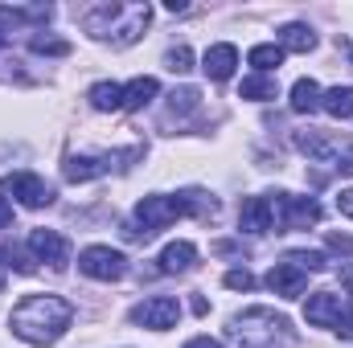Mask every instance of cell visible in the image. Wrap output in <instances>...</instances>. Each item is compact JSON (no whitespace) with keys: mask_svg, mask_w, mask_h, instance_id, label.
I'll return each mask as SVG.
<instances>
[{"mask_svg":"<svg viewBox=\"0 0 353 348\" xmlns=\"http://www.w3.org/2000/svg\"><path fill=\"white\" fill-rule=\"evenodd\" d=\"M279 87H275V78L271 74H251V78H243V87H239V98H255V102H267V98H275Z\"/></svg>","mask_w":353,"mask_h":348,"instance_id":"ffe728a7","label":"cell"},{"mask_svg":"<svg viewBox=\"0 0 353 348\" xmlns=\"http://www.w3.org/2000/svg\"><path fill=\"white\" fill-rule=\"evenodd\" d=\"M79 270L87 279H99V283H115V279L128 274V259L119 250H111V246H87L79 254Z\"/></svg>","mask_w":353,"mask_h":348,"instance_id":"5b68a950","label":"cell"},{"mask_svg":"<svg viewBox=\"0 0 353 348\" xmlns=\"http://www.w3.org/2000/svg\"><path fill=\"white\" fill-rule=\"evenodd\" d=\"M0 287H4V262H0Z\"/></svg>","mask_w":353,"mask_h":348,"instance_id":"e575fe53","label":"cell"},{"mask_svg":"<svg viewBox=\"0 0 353 348\" xmlns=\"http://www.w3.org/2000/svg\"><path fill=\"white\" fill-rule=\"evenodd\" d=\"M279 50H283V54H308V50H316V33H312L308 25L292 21V25L279 29Z\"/></svg>","mask_w":353,"mask_h":348,"instance_id":"9a60e30c","label":"cell"},{"mask_svg":"<svg viewBox=\"0 0 353 348\" xmlns=\"http://www.w3.org/2000/svg\"><path fill=\"white\" fill-rule=\"evenodd\" d=\"M292 111H296V115L321 111V83H316V78H300V83L292 87Z\"/></svg>","mask_w":353,"mask_h":348,"instance_id":"e0dca14e","label":"cell"},{"mask_svg":"<svg viewBox=\"0 0 353 348\" xmlns=\"http://www.w3.org/2000/svg\"><path fill=\"white\" fill-rule=\"evenodd\" d=\"M193 262H197V246L193 242H169L161 250V270L165 274H185Z\"/></svg>","mask_w":353,"mask_h":348,"instance_id":"5bb4252c","label":"cell"},{"mask_svg":"<svg viewBox=\"0 0 353 348\" xmlns=\"http://www.w3.org/2000/svg\"><path fill=\"white\" fill-rule=\"evenodd\" d=\"M271 217H275V230L279 234H292V230H308L321 221V205L312 197H292V193H275L271 201Z\"/></svg>","mask_w":353,"mask_h":348,"instance_id":"3957f363","label":"cell"},{"mask_svg":"<svg viewBox=\"0 0 353 348\" xmlns=\"http://www.w3.org/2000/svg\"><path fill=\"white\" fill-rule=\"evenodd\" d=\"M87 98L94 111H123V87H115V83H94Z\"/></svg>","mask_w":353,"mask_h":348,"instance_id":"ac0fdd59","label":"cell"},{"mask_svg":"<svg viewBox=\"0 0 353 348\" xmlns=\"http://www.w3.org/2000/svg\"><path fill=\"white\" fill-rule=\"evenodd\" d=\"M176 217H185V201H181V197H161V193H152V197H144V201L136 205V221L144 226V238H152L157 230L173 226Z\"/></svg>","mask_w":353,"mask_h":348,"instance_id":"277c9868","label":"cell"},{"mask_svg":"<svg viewBox=\"0 0 353 348\" xmlns=\"http://www.w3.org/2000/svg\"><path fill=\"white\" fill-rule=\"evenodd\" d=\"M70 324H74V307L62 295H25L8 316L12 336H21L33 348H50L54 340H62Z\"/></svg>","mask_w":353,"mask_h":348,"instance_id":"6da1fadb","label":"cell"},{"mask_svg":"<svg viewBox=\"0 0 353 348\" xmlns=\"http://www.w3.org/2000/svg\"><path fill=\"white\" fill-rule=\"evenodd\" d=\"M29 45H33V54H50V58H66V54H70V41H62V37H46V33H37Z\"/></svg>","mask_w":353,"mask_h":348,"instance_id":"cb8c5ba5","label":"cell"},{"mask_svg":"<svg viewBox=\"0 0 353 348\" xmlns=\"http://www.w3.org/2000/svg\"><path fill=\"white\" fill-rule=\"evenodd\" d=\"M234 66H239V50L234 45H210L205 50V58H201V70H205V78H214V83H226L230 74H234Z\"/></svg>","mask_w":353,"mask_h":348,"instance_id":"4fadbf2b","label":"cell"},{"mask_svg":"<svg viewBox=\"0 0 353 348\" xmlns=\"http://www.w3.org/2000/svg\"><path fill=\"white\" fill-rule=\"evenodd\" d=\"M321 107L333 115V119H350L353 115V87H333L321 94Z\"/></svg>","mask_w":353,"mask_h":348,"instance_id":"d6986e66","label":"cell"},{"mask_svg":"<svg viewBox=\"0 0 353 348\" xmlns=\"http://www.w3.org/2000/svg\"><path fill=\"white\" fill-rule=\"evenodd\" d=\"M337 209H341L345 217H353V188H341V193H337Z\"/></svg>","mask_w":353,"mask_h":348,"instance_id":"4dcf8cb0","label":"cell"},{"mask_svg":"<svg viewBox=\"0 0 353 348\" xmlns=\"http://www.w3.org/2000/svg\"><path fill=\"white\" fill-rule=\"evenodd\" d=\"M165 66H169L173 74H189V70H193V54H189V45H173V50L165 54Z\"/></svg>","mask_w":353,"mask_h":348,"instance_id":"d4e9b609","label":"cell"},{"mask_svg":"<svg viewBox=\"0 0 353 348\" xmlns=\"http://www.w3.org/2000/svg\"><path fill=\"white\" fill-rule=\"evenodd\" d=\"M230 291H251L255 287V274L247 270V266H239V270H226V279H222Z\"/></svg>","mask_w":353,"mask_h":348,"instance_id":"4316f807","label":"cell"},{"mask_svg":"<svg viewBox=\"0 0 353 348\" xmlns=\"http://www.w3.org/2000/svg\"><path fill=\"white\" fill-rule=\"evenodd\" d=\"M0 193H12L25 209H46V205L54 201V188L33 173H8L4 184H0Z\"/></svg>","mask_w":353,"mask_h":348,"instance_id":"52a82bcc","label":"cell"},{"mask_svg":"<svg viewBox=\"0 0 353 348\" xmlns=\"http://www.w3.org/2000/svg\"><path fill=\"white\" fill-rule=\"evenodd\" d=\"M267 287L275 291V295H283V299H296V295H304V287H308V274L300 270V266H292V262H275L271 270H267Z\"/></svg>","mask_w":353,"mask_h":348,"instance_id":"8fae6325","label":"cell"},{"mask_svg":"<svg viewBox=\"0 0 353 348\" xmlns=\"http://www.w3.org/2000/svg\"><path fill=\"white\" fill-rule=\"evenodd\" d=\"M333 160H337L333 168H337V173H341V176H353V148H345V152H337Z\"/></svg>","mask_w":353,"mask_h":348,"instance_id":"f1b7e54d","label":"cell"},{"mask_svg":"<svg viewBox=\"0 0 353 348\" xmlns=\"http://www.w3.org/2000/svg\"><path fill=\"white\" fill-rule=\"evenodd\" d=\"M157 94H161V83L144 74V78H136V83H128V87H123V111H144Z\"/></svg>","mask_w":353,"mask_h":348,"instance_id":"2e32d148","label":"cell"},{"mask_svg":"<svg viewBox=\"0 0 353 348\" xmlns=\"http://www.w3.org/2000/svg\"><path fill=\"white\" fill-rule=\"evenodd\" d=\"M341 312H345V303H341V295H333V291H316V295H308V303H304V320H308L312 328H337Z\"/></svg>","mask_w":353,"mask_h":348,"instance_id":"30bf717a","label":"cell"},{"mask_svg":"<svg viewBox=\"0 0 353 348\" xmlns=\"http://www.w3.org/2000/svg\"><path fill=\"white\" fill-rule=\"evenodd\" d=\"M288 262H292V266H300L304 274H316V270H325V266H329V259H325L321 250H292Z\"/></svg>","mask_w":353,"mask_h":348,"instance_id":"603a6c76","label":"cell"},{"mask_svg":"<svg viewBox=\"0 0 353 348\" xmlns=\"http://www.w3.org/2000/svg\"><path fill=\"white\" fill-rule=\"evenodd\" d=\"M337 332H341V340H353V303L341 312V320H337Z\"/></svg>","mask_w":353,"mask_h":348,"instance_id":"83f0119b","label":"cell"},{"mask_svg":"<svg viewBox=\"0 0 353 348\" xmlns=\"http://www.w3.org/2000/svg\"><path fill=\"white\" fill-rule=\"evenodd\" d=\"M329 250H337V254H353V238H345V234H329Z\"/></svg>","mask_w":353,"mask_h":348,"instance_id":"f546056e","label":"cell"},{"mask_svg":"<svg viewBox=\"0 0 353 348\" xmlns=\"http://www.w3.org/2000/svg\"><path fill=\"white\" fill-rule=\"evenodd\" d=\"M247 62H251L259 74H271V70H279V66H283V50H279L275 41H267V45H255V50L247 54Z\"/></svg>","mask_w":353,"mask_h":348,"instance_id":"44dd1931","label":"cell"},{"mask_svg":"<svg viewBox=\"0 0 353 348\" xmlns=\"http://www.w3.org/2000/svg\"><path fill=\"white\" fill-rule=\"evenodd\" d=\"M176 320H181V303H176L173 295H152V299H144V303L132 307V324L152 328V332H169Z\"/></svg>","mask_w":353,"mask_h":348,"instance_id":"8992f818","label":"cell"},{"mask_svg":"<svg viewBox=\"0 0 353 348\" xmlns=\"http://www.w3.org/2000/svg\"><path fill=\"white\" fill-rule=\"evenodd\" d=\"M226 340L230 348H292V324L283 316H275L271 307H247L243 316L230 320L226 328Z\"/></svg>","mask_w":353,"mask_h":348,"instance_id":"7a4b0ae2","label":"cell"},{"mask_svg":"<svg viewBox=\"0 0 353 348\" xmlns=\"http://www.w3.org/2000/svg\"><path fill=\"white\" fill-rule=\"evenodd\" d=\"M341 287L353 295V266H345V270H341Z\"/></svg>","mask_w":353,"mask_h":348,"instance_id":"836d02e7","label":"cell"},{"mask_svg":"<svg viewBox=\"0 0 353 348\" xmlns=\"http://www.w3.org/2000/svg\"><path fill=\"white\" fill-rule=\"evenodd\" d=\"M136 156H140V148H132L128 156H70V160L62 164V176L74 180V184H87V180H94V176L111 173L115 160H136Z\"/></svg>","mask_w":353,"mask_h":348,"instance_id":"ba28073f","label":"cell"},{"mask_svg":"<svg viewBox=\"0 0 353 348\" xmlns=\"http://www.w3.org/2000/svg\"><path fill=\"white\" fill-rule=\"evenodd\" d=\"M12 226V205H8V197L0 193V230H8Z\"/></svg>","mask_w":353,"mask_h":348,"instance_id":"1f68e13d","label":"cell"},{"mask_svg":"<svg viewBox=\"0 0 353 348\" xmlns=\"http://www.w3.org/2000/svg\"><path fill=\"white\" fill-rule=\"evenodd\" d=\"M201 107V90L193 87H181L169 94V115H189V111H197Z\"/></svg>","mask_w":353,"mask_h":348,"instance_id":"7402d4cb","label":"cell"},{"mask_svg":"<svg viewBox=\"0 0 353 348\" xmlns=\"http://www.w3.org/2000/svg\"><path fill=\"white\" fill-rule=\"evenodd\" d=\"M239 230H243V234H267V230H275L271 197H247V201H243V209H239Z\"/></svg>","mask_w":353,"mask_h":348,"instance_id":"7c38bea8","label":"cell"},{"mask_svg":"<svg viewBox=\"0 0 353 348\" xmlns=\"http://www.w3.org/2000/svg\"><path fill=\"white\" fill-rule=\"evenodd\" d=\"M0 45H4V33H0Z\"/></svg>","mask_w":353,"mask_h":348,"instance_id":"d590c367","label":"cell"},{"mask_svg":"<svg viewBox=\"0 0 353 348\" xmlns=\"http://www.w3.org/2000/svg\"><path fill=\"white\" fill-rule=\"evenodd\" d=\"M185 348H222V345H218V340H210V336H193Z\"/></svg>","mask_w":353,"mask_h":348,"instance_id":"d6a6232c","label":"cell"},{"mask_svg":"<svg viewBox=\"0 0 353 348\" xmlns=\"http://www.w3.org/2000/svg\"><path fill=\"white\" fill-rule=\"evenodd\" d=\"M0 259H8V266H12V270H21V274H33V270H37V259H29V254H25V250H17V246H4V254H0Z\"/></svg>","mask_w":353,"mask_h":348,"instance_id":"484cf974","label":"cell"},{"mask_svg":"<svg viewBox=\"0 0 353 348\" xmlns=\"http://www.w3.org/2000/svg\"><path fill=\"white\" fill-rule=\"evenodd\" d=\"M29 250H33L37 262H50L54 270H62L66 259H70V246H66V238L58 230H33L29 234Z\"/></svg>","mask_w":353,"mask_h":348,"instance_id":"9c48e42d","label":"cell"}]
</instances>
